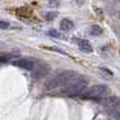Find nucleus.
I'll return each instance as SVG.
<instances>
[{"label": "nucleus", "mask_w": 120, "mask_h": 120, "mask_svg": "<svg viewBox=\"0 0 120 120\" xmlns=\"http://www.w3.org/2000/svg\"><path fill=\"white\" fill-rule=\"evenodd\" d=\"M59 26H60V30H63V31H70L71 29H73V23L70 21V19L64 18L60 21Z\"/></svg>", "instance_id": "nucleus-8"}, {"label": "nucleus", "mask_w": 120, "mask_h": 120, "mask_svg": "<svg viewBox=\"0 0 120 120\" xmlns=\"http://www.w3.org/2000/svg\"><path fill=\"white\" fill-rule=\"evenodd\" d=\"M101 102L105 107L111 109H118L120 108V97L118 96H108L101 100Z\"/></svg>", "instance_id": "nucleus-6"}, {"label": "nucleus", "mask_w": 120, "mask_h": 120, "mask_svg": "<svg viewBox=\"0 0 120 120\" xmlns=\"http://www.w3.org/2000/svg\"><path fill=\"white\" fill-rule=\"evenodd\" d=\"M103 33V29L98 25H91L89 28V34L93 35V36H98V35H102Z\"/></svg>", "instance_id": "nucleus-9"}, {"label": "nucleus", "mask_w": 120, "mask_h": 120, "mask_svg": "<svg viewBox=\"0 0 120 120\" xmlns=\"http://www.w3.org/2000/svg\"><path fill=\"white\" fill-rule=\"evenodd\" d=\"M49 5L51 6H58V0H49Z\"/></svg>", "instance_id": "nucleus-15"}, {"label": "nucleus", "mask_w": 120, "mask_h": 120, "mask_svg": "<svg viewBox=\"0 0 120 120\" xmlns=\"http://www.w3.org/2000/svg\"><path fill=\"white\" fill-rule=\"evenodd\" d=\"M73 41L77 43V46L82 49L83 52L85 53H91L94 49H93V46L89 43V41H86V40H83V38H75Z\"/></svg>", "instance_id": "nucleus-7"}, {"label": "nucleus", "mask_w": 120, "mask_h": 120, "mask_svg": "<svg viewBox=\"0 0 120 120\" xmlns=\"http://www.w3.org/2000/svg\"><path fill=\"white\" fill-rule=\"evenodd\" d=\"M12 64L17 67H21L23 70H26V71H33L36 61L34 59H28V58H21V59H16L12 61Z\"/></svg>", "instance_id": "nucleus-4"}, {"label": "nucleus", "mask_w": 120, "mask_h": 120, "mask_svg": "<svg viewBox=\"0 0 120 120\" xmlns=\"http://www.w3.org/2000/svg\"><path fill=\"white\" fill-rule=\"evenodd\" d=\"M98 71L101 72L103 76H106V77H113V72L109 68H107V67H100Z\"/></svg>", "instance_id": "nucleus-10"}, {"label": "nucleus", "mask_w": 120, "mask_h": 120, "mask_svg": "<svg viewBox=\"0 0 120 120\" xmlns=\"http://www.w3.org/2000/svg\"><path fill=\"white\" fill-rule=\"evenodd\" d=\"M111 116H112L113 120H120V111H115V112H113V113L111 114Z\"/></svg>", "instance_id": "nucleus-12"}, {"label": "nucleus", "mask_w": 120, "mask_h": 120, "mask_svg": "<svg viewBox=\"0 0 120 120\" xmlns=\"http://www.w3.org/2000/svg\"><path fill=\"white\" fill-rule=\"evenodd\" d=\"M48 34L51 35V36H54V37H61V34H60V33H58L56 30H54V29L49 30V31H48Z\"/></svg>", "instance_id": "nucleus-11"}, {"label": "nucleus", "mask_w": 120, "mask_h": 120, "mask_svg": "<svg viewBox=\"0 0 120 120\" xmlns=\"http://www.w3.org/2000/svg\"><path fill=\"white\" fill-rule=\"evenodd\" d=\"M10 28V23L6 21H0V29H7Z\"/></svg>", "instance_id": "nucleus-13"}, {"label": "nucleus", "mask_w": 120, "mask_h": 120, "mask_svg": "<svg viewBox=\"0 0 120 120\" xmlns=\"http://www.w3.org/2000/svg\"><path fill=\"white\" fill-rule=\"evenodd\" d=\"M48 72H49V66L47 64H45V63L41 61V63H38V64L35 65L34 70L31 71V75H33L34 78L40 79V78L46 77L48 75Z\"/></svg>", "instance_id": "nucleus-5"}, {"label": "nucleus", "mask_w": 120, "mask_h": 120, "mask_svg": "<svg viewBox=\"0 0 120 120\" xmlns=\"http://www.w3.org/2000/svg\"><path fill=\"white\" fill-rule=\"evenodd\" d=\"M108 88L105 84H96L93 85L88 89H85L84 91L79 95L84 100H95V101H101L102 97L107 94Z\"/></svg>", "instance_id": "nucleus-2"}, {"label": "nucleus", "mask_w": 120, "mask_h": 120, "mask_svg": "<svg viewBox=\"0 0 120 120\" xmlns=\"http://www.w3.org/2000/svg\"><path fill=\"white\" fill-rule=\"evenodd\" d=\"M84 77L76 71H63L59 72L55 76H53L49 81L46 83V88L48 90H54V89H61L66 85H70L72 83H76L78 81L83 79Z\"/></svg>", "instance_id": "nucleus-1"}, {"label": "nucleus", "mask_w": 120, "mask_h": 120, "mask_svg": "<svg viewBox=\"0 0 120 120\" xmlns=\"http://www.w3.org/2000/svg\"><path fill=\"white\" fill-rule=\"evenodd\" d=\"M85 89H86V79L83 78L76 83H72L70 85L61 88L60 89V94L68 95V96H79Z\"/></svg>", "instance_id": "nucleus-3"}, {"label": "nucleus", "mask_w": 120, "mask_h": 120, "mask_svg": "<svg viewBox=\"0 0 120 120\" xmlns=\"http://www.w3.org/2000/svg\"><path fill=\"white\" fill-rule=\"evenodd\" d=\"M55 16H56V13H48V15H46V18L47 19H53Z\"/></svg>", "instance_id": "nucleus-14"}]
</instances>
